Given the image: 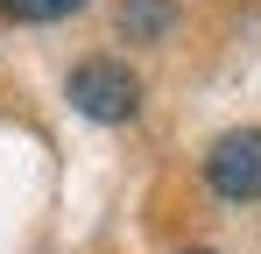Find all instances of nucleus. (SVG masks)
<instances>
[{
    "label": "nucleus",
    "instance_id": "obj_2",
    "mask_svg": "<svg viewBox=\"0 0 261 254\" xmlns=\"http://www.w3.org/2000/svg\"><path fill=\"white\" fill-rule=\"evenodd\" d=\"M205 176H212L219 198H261V127L219 134L212 156H205Z\"/></svg>",
    "mask_w": 261,
    "mask_h": 254
},
{
    "label": "nucleus",
    "instance_id": "obj_1",
    "mask_svg": "<svg viewBox=\"0 0 261 254\" xmlns=\"http://www.w3.org/2000/svg\"><path fill=\"white\" fill-rule=\"evenodd\" d=\"M71 106H78L85 120H127L134 106H141V85H134L127 64H113V57H85V64L71 71Z\"/></svg>",
    "mask_w": 261,
    "mask_h": 254
},
{
    "label": "nucleus",
    "instance_id": "obj_5",
    "mask_svg": "<svg viewBox=\"0 0 261 254\" xmlns=\"http://www.w3.org/2000/svg\"><path fill=\"white\" fill-rule=\"evenodd\" d=\"M198 254H205V247H198Z\"/></svg>",
    "mask_w": 261,
    "mask_h": 254
},
{
    "label": "nucleus",
    "instance_id": "obj_4",
    "mask_svg": "<svg viewBox=\"0 0 261 254\" xmlns=\"http://www.w3.org/2000/svg\"><path fill=\"white\" fill-rule=\"evenodd\" d=\"M85 0H0V14L7 21H64V14H78Z\"/></svg>",
    "mask_w": 261,
    "mask_h": 254
},
{
    "label": "nucleus",
    "instance_id": "obj_3",
    "mask_svg": "<svg viewBox=\"0 0 261 254\" xmlns=\"http://www.w3.org/2000/svg\"><path fill=\"white\" fill-rule=\"evenodd\" d=\"M127 36H141V42L170 36V0H127Z\"/></svg>",
    "mask_w": 261,
    "mask_h": 254
}]
</instances>
